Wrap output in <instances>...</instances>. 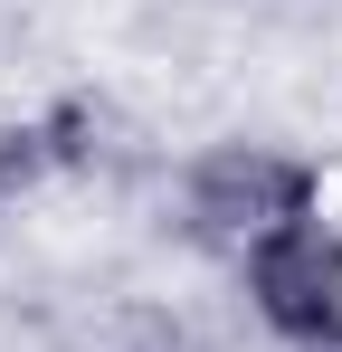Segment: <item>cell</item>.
I'll return each mask as SVG.
<instances>
[{"instance_id": "obj_2", "label": "cell", "mask_w": 342, "mask_h": 352, "mask_svg": "<svg viewBox=\"0 0 342 352\" xmlns=\"http://www.w3.org/2000/svg\"><path fill=\"white\" fill-rule=\"evenodd\" d=\"M314 200H323L314 162H295V153H257V143H228V153H209V162L190 172V210H200V229L247 238V248H257L266 229L314 219Z\"/></svg>"}, {"instance_id": "obj_1", "label": "cell", "mask_w": 342, "mask_h": 352, "mask_svg": "<svg viewBox=\"0 0 342 352\" xmlns=\"http://www.w3.org/2000/svg\"><path fill=\"white\" fill-rule=\"evenodd\" d=\"M247 295L295 352H342V238L323 219L257 238L247 248Z\"/></svg>"}]
</instances>
